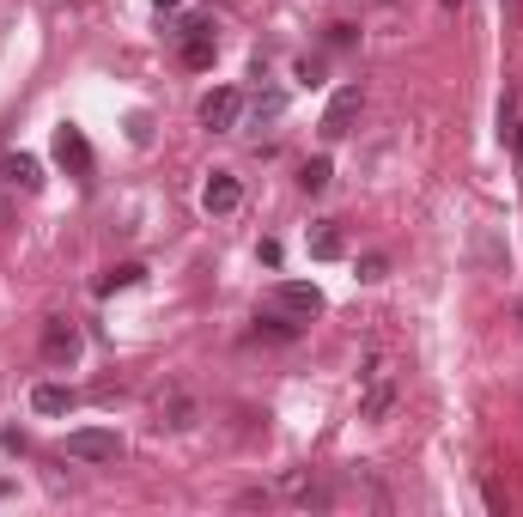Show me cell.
Here are the masks:
<instances>
[{
  "label": "cell",
  "instance_id": "5bb4252c",
  "mask_svg": "<svg viewBox=\"0 0 523 517\" xmlns=\"http://www.w3.org/2000/svg\"><path fill=\"white\" fill-rule=\"evenodd\" d=\"M140 280H146V268H140V262H122V268L98 274V299H110V292H128V286H140Z\"/></svg>",
  "mask_w": 523,
  "mask_h": 517
},
{
  "label": "cell",
  "instance_id": "8992f818",
  "mask_svg": "<svg viewBox=\"0 0 523 517\" xmlns=\"http://www.w3.org/2000/svg\"><path fill=\"white\" fill-rule=\"evenodd\" d=\"M238 116H244V92H232V86H219V92L201 98V128H207V134L238 128Z\"/></svg>",
  "mask_w": 523,
  "mask_h": 517
},
{
  "label": "cell",
  "instance_id": "9c48e42d",
  "mask_svg": "<svg viewBox=\"0 0 523 517\" xmlns=\"http://www.w3.org/2000/svg\"><path fill=\"white\" fill-rule=\"evenodd\" d=\"M213 55H219V37H213V25L207 19H195V25H183V67H213Z\"/></svg>",
  "mask_w": 523,
  "mask_h": 517
},
{
  "label": "cell",
  "instance_id": "5b68a950",
  "mask_svg": "<svg viewBox=\"0 0 523 517\" xmlns=\"http://www.w3.org/2000/svg\"><path fill=\"white\" fill-rule=\"evenodd\" d=\"M359 110H365V92H359V86H341V92L329 98V110H323V140H347L353 122H359Z\"/></svg>",
  "mask_w": 523,
  "mask_h": 517
},
{
  "label": "cell",
  "instance_id": "ba28073f",
  "mask_svg": "<svg viewBox=\"0 0 523 517\" xmlns=\"http://www.w3.org/2000/svg\"><path fill=\"white\" fill-rule=\"evenodd\" d=\"M201 207H207L213 219L238 213V207H244V183H238L232 171H213V177H207V189H201Z\"/></svg>",
  "mask_w": 523,
  "mask_h": 517
},
{
  "label": "cell",
  "instance_id": "d6986e66",
  "mask_svg": "<svg viewBox=\"0 0 523 517\" xmlns=\"http://www.w3.org/2000/svg\"><path fill=\"white\" fill-rule=\"evenodd\" d=\"M384 274H390L384 256H365V262H359V280H384Z\"/></svg>",
  "mask_w": 523,
  "mask_h": 517
},
{
  "label": "cell",
  "instance_id": "e0dca14e",
  "mask_svg": "<svg viewBox=\"0 0 523 517\" xmlns=\"http://www.w3.org/2000/svg\"><path fill=\"white\" fill-rule=\"evenodd\" d=\"M298 505H317V511H329V505H335V493H329V487H311V481H298Z\"/></svg>",
  "mask_w": 523,
  "mask_h": 517
},
{
  "label": "cell",
  "instance_id": "52a82bcc",
  "mask_svg": "<svg viewBox=\"0 0 523 517\" xmlns=\"http://www.w3.org/2000/svg\"><path fill=\"white\" fill-rule=\"evenodd\" d=\"M55 165L67 171V177H92V146H86V134L80 128H55Z\"/></svg>",
  "mask_w": 523,
  "mask_h": 517
},
{
  "label": "cell",
  "instance_id": "4fadbf2b",
  "mask_svg": "<svg viewBox=\"0 0 523 517\" xmlns=\"http://www.w3.org/2000/svg\"><path fill=\"white\" fill-rule=\"evenodd\" d=\"M0 177H7L13 189H25V195H31V189H43V171H37V159H31V153H13L7 165H0Z\"/></svg>",
  "mask_w": 523,
  "mask_h": 517
},
{
  "label": "cell",
  "instance_id": "ffe728a7",
  "mask_svg": "<svg viewBox=\"0 0 523 517\" xmlns=\"http://www.w3.org/2000/svg\"><path fill=\"white\" fill-rule=\"evenodd\" d=\"M268 499H274L268 487H250V493H238V505H244V511H250V505H268Z\"/></svg>",
  "mask_w": 523,
  "mask_h": 517
},
{
  "label": "cell",
  "instance_id": "277c9868",
  "mask_svg": "<svg viewBox=\"0 0 523 517\" xmlns=\"http://www.w3.org/2000/svg\"><path fill=\"white\" fill-rule=\"evenodd\" d=\"M80 323H73V317H49L43 323V359L49 365H73V359H80Z\"/></svg>",
  "mask_w": 523,
  "mask_h": 517
},
{
  "label": "cell",
  "instance_id": "44dd1931",
  "mask_svg": "<svg viewBox=\"0 0 523 517\" xmlns=\"http://www.w3.org/2000/svg\"><path fill=\"white\" fill-rule=\"evenodd\" d=\"M444 7H451V13H457V7H463V0H444Z\"/></svg>",
  "mask_w": 523,
  "mask_h": 517
},
{
  "label": "cell",
  "instance_id": "9a60e30c",
  "mask_svg": "<svg viewBox=\"0 0 523 517\" xmlns=\"http://www.w3.org/2000/svg\"><path fill=\"white\" fill-rule=\"evenodd\" d=\"M159 414H165V426H171V432H189V426H195V402H189V396H171Z\"/></svg>",
  "mask_w": 523,
  "mask_h": 517
},
{
  "label": "cell",
  "instance_id": "3957f363",
  "mask_svg": "<svg viewBox=\"0 0 523 517\" xmlns=\"http://www.w3.org/2000/svg\"><path fill=\"white\" fill-rule=\"evenodd\" d=\"M396 408V372H390V359L378 353L365 365V396H359V420H384Z\"/></svg>",
  "mask_w": 523,
  "mask_h": 517
},
{
  "label": "cell",
  "instance_id": "ac0fdd59",
  "mask_svg": "<svg viewBox=\"0 0 523 517\" xmlns=\"http://www.w3.org/2000/svg\"><path fill=\"white\" fill-rule=\"evenodd\" d=\"M280 104H286L280 92H268V98H256V122H274V116H280Z\"/></svg>",
  "mask_w": 523,
  "mask_h": 517
},
{
  "label": "cell",
  "instance_id": "7a4b0ae2",
  "mask_svg": "<svg viewBox=\"0 0 523 517\" xmlns=\"http://www.w3.org/2000/svg\"><path fill=\"white\" fill-rule=\"evenodd\" d=\"M67 457L73 463H116L122 457V432H110V426H73L67 432Z\"/></svg>",
  "mask_w": 523,
  "mask_h": 517
},
{
  "label": "cell",
  "instance_id": "2e32d148",
  "mask_svg": "<svg viewBox=\"0 0 523 517\" xmlns=\"http://www.w3.org/2000/svg\"><path fill=\"white\" fill-rule=\"evenodd\" d=\"M298 189H305V195H323V189H329V159H311L305 171H298Z\"/></svg>",
  "mask_w": 523,
  "mask_h": 517
},
{
  "label": "cell",
  "instance_id": "8fae6325",
  "mask_svg": "<svg viewBox=\"0 0 523 517\" xmlns=\"http://www.w3.org/2000/svg\"><path fill=\"white\" fill-rule=\"evenodd\" d=\"M31 408L37 414H73V408H80V396H73L67 384H37L31 390Z\"/></svg>",
  "mask_w": 523,
  "mask_h": 517
},
{
  "label": "cell",
  "instance_id": "30bf717a",
  "mask_svg": "<svg viewBox=\"0 0 523 517\" xmlns=\"http://www.w3.org/2000/svg\"><path fill=\"white\" fill-rule=\"evenodd\" d=\"M311 256H317V262H341V256H347V232L335 226V219L311 226Z\"/></svg>",
  "mask_w": 523,
  "mask_h": 517
},
{
  "label": "cell",
  "instance_id": "7402d4cb",
  "mask_svg": "<svg viewBox=\"0 0 523 517\" xmlns=\"http://www.w3.org/2000/svg\"><path fill=\"white\" fill-rule=\"evenodd\" d=\"M159 7H183V0H159Z\"/></svg>",
  "mask_w": 523,
  "mask_h": 517
},
{
  "label": "cell",
  "instance_id": "6da1fadb",
  "mask_svg": "<svg viewBox=\"0 0 523 517\" xmlns=\"http://www.w3.org/2000/svg\"><path fill=\"white\" fill-rule=\"evenodd\" d=\"M262 311L298 329V323H311V317L323 311V292H317L311 280H274V286L262 292Z\"/></svg>",
  "mask_w": 523,
  "mask_h": 517
},
{
  "label": "cell",
  "instance_id": "7c38bea8",
  "mask_svg": "<svg viewBox=\"0 0 523 517\" xmlns=\"http://www.w3.org/2000/svg\"><path fill=\"white\" fill-rule=\"evenodd\" d=\"M499 128H505V146H511L517 183H523V116H517V98H505V104H499Z\"/></svg>",
  "mask_w": 523,
  "mask_h": 517
}]
</instances>
